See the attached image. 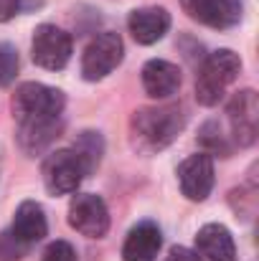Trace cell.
I'll list each match as a JSON object with an SVG mask.
<instances>
[{
  "instance_id": "ac0fdd59",
  "label": "cell",
  "mask_w": 259,
  "mask_h": 261,
  "mask_svg": "<svg viewBox=\"0 0 259 261\" xmlns=\"http://www.w3.org/2000/svg\"><path fill=\"white\" fill-rule=\"evenodd\" d=\"M20 71V56L13 43L0 41V89L10 87Z\"/></svg>"
},
{
  "instance_id": "7a4b0ae2",
  "label": "cell",
  "mask_w": 259,
  "mask_h": 261,
  "mask_svg": "<svg viewBox=\"0 0 259 261\" xmlns=\"http://www.w3.org/2000/svg\"><path fill=\"white\" fill-rule=\"evenodd\" d=\"M185 109L180 104L143 107L130 117V142L137 152L153 155L171 145L185 127Z\"/></svg>"
},
{
  "instance_id": "e0dca14e",
  "label": "cell",
  "mask_w": 259,
  "mask_h": 261,
  "mask_svg": "<svg viewBox=\"0 0 259 261\" xmlns=\"http://www.w3.org/2000/svg\"><path fill=\"white\" fill-rule=\"evenodd\" d=\"M198 142L203 147L206 155H219V158H229L234 152V145H229L226 135L221 132V124L219 122H206L198 132Z\"/></svg>"
},
{
  "instance_id": "7c38bea8",
  "label": "cell",
  "mask_w": 259,
  "mask_h": 261,
  "mask_svg": "<svg viewBox=\"0 0 259 261\" xmlns=\"http://www.w3.org/2000/svg\"><path fill=\"white\" fill-rule=\"evenodd\" d=\"M196 254L206 261H237V244L226 226L206 223L196 233Z\"/></svg>"
},
{
  "instance_id": "8fae6325",
  "label": "cell",
  "mask_w": 259,
  "mask_h": 261,
  "mask_svg": "<svg viewBox=\"0 0 259 261\" xmlns=\"http://www.w3.org/2000/svg\"><path fill=\"white\" fill-rule=\"evenodd\" d=\"M127 28H130L132 38L140 46H153L171 31V13L166 8H160V5L137 8V10L130 13Z\"/></svg>"
},
{
  "instance_id": "8992f818",
  "label": "cell",
  "mask_w": 259,
  "mask_h": 261,
  "mask_svg": "<svg viewBox=\"0 0 259 261\" xmlns=\"http://www.w3.org/2000/svg\"><path fill=\"white\" fill-rule=\"evenodd\" d=\"M122 59H125V43H122L120 33H114V31L97 33L84 48L82 76L86 82H102L122 64Z\"/></svg>"
},
{
  "instance_id": "9c48e42d",
  "label": "cell",
  "mask_w": 259,
  "mask_h": 261,
  "mask_svg": "<svg viewBox=\"0 0 259 261\" xmlns=\"http://www.w3.org/2000/svg\"><path fill=\"white\" fill-rule=\"evenodd\" d=\"M178 182H180V193L188 200H206L214 190L216 173H214V158L206 155L203 150L196 155H188L180 165H178Z\"/></svg>"
},
{
  "instance_id": "277c9868",
  "label": "cell",
  "mask_w": 259,
  "mask_h": 261,
  "mask_svg": "<svg viewBox=\"0 0 259 261\" xmlns=\"http://www.w3.org/2000/svg\"><path fill=\"white\" fill-rule=\"evenodd\" d=\"M41 173H43V185L51 195H69V193H77V188L84 182L89 170L82 163V158L69 147V150L49 152Z\"/></svg>"
},
{
  "instance_id": "44dd1931",
  "label": "cell",
  "mask_w": 259,
  "mask_h": 261,
  "mask_svg": "<svg viewBox=\"0 0 259 261\" xmlns=\"http://www.w3.org/2000/svg\"><path fill=\"white\" fill-rule=\"evenodd\" d=\"M166 261H203V259L196 251L185 249V246H173L171 251H168V259Z\"/></svg>"
},
{
  "instance_id": "6da1fadb",
  "label": "cell",
  "mask_w": 259,
  "mask_h": 261,
  "mask_svg": "<svg viewBox=\"0 0 259 261\" xmlns=\"http://www.w3.org/2000/svg\"><path fill=\"white\" fill-rule=\"evenodd\" d=\"M64 91L49 84L26 82L15 89L10 109L18 122V145L26 155H41L54 145L64 129Z\"/></svg>"
},
{
  "instance_id": "3957f363",
  "label": "cell",
  "mask_w": 259,
  "mask_h": 261,
  "mask_svg": "<svg viewBox=\"0 0 259 261\" xmlns=\"http://www.w3.org/2000/svg\"><path fill=\"white\" fill-rule=\"evenodd\" d=\"M242 71V59L231 48H219L203 59L196 74V99L203 107H216L229 84L239 76Z\"/></svg>"
},
{
  "instance_id": "30bf717a",
  "label": "cell",
  "mask_w": 259,
  "mask_h": 261,
  "mask_svg": "<svg viewBox=\"0 0 259 261\" xmlns=\"http://www.w3.org/2000/svg\"><path fill=\"white\" fill-rule=\"evenodd\" d=\"M180 8L191 20L216 31L234 28L244 15L242 0H180Z\"/></svg>"
},
{
  "instance_id": "5b68a950",
  "label": "cell",
  "mask_w": 259,
  "mask_h": 261,
  "mask_svg": "<svg viewBox=\"0 0 259 261\" xmlns=\"http://www.w3.org/2000/svg\"><path fill=\"white\" fill-rule=\"evenodd\" d=\"M74 54V41L72 36L54 25V23H41L33 31V41H31V56L33 61L46 69V71H61Z\"/></svg>"
},
{
  "instance_id": "ffe728a7",
  "label": "cell",
  "mask_w": 259,
  "mask_h": 261,
  "mask_svg": "<svg viewBox=\"0 0 259 261\" xmlns=\"http://www.w3.org/2000/svg\"><path fill=\"white\" fill-rule=\"evenodd\" d=\"M41 261H79V256H77V251L69 241H54V244L46 246Z\"/></svg>"
},
{
  "instance_id": "5bb4252c",
  "label": "cell",
  "mask_w": 259,
  "mask_h": 261,
  "mask_svg": "<svg viewBox=\"0 0 259 261\" xmlns=\"http://www.w3.org/2000/svg\"><path fill=\"white\" fill-rule=\"evenodd\" d=\"M10 233L18 241H23L26 246L38 244L49 233V221H46V213H43L41 203L23 200L15 208V216H13V223H10Z\"/></svg>"
},
{
  "instance_id": "7402d4cb",
  "label": "cell",
  "mask_w": 259,
  "mask_h": 261,
  "mask_svg": "<svg viewBox=\"0 0 259 261\" xmlns=\"http://www.w3.org/2000/svg\"><path fill=\"white\" fill-rule=\"evenodd\" d=\"M20 10V0H0V23H8Z\"/></svg>"
},
{
  "instance_id": "2e32d148",
  "label": "cell",
  "mask_w": 259,
  "mask_h": 261,
  "mask_svg": "<svg viewBox=\"0 0 259 261\" xmlns=\"http://www.w3.org/2000/svg\"><path fill=\"white\" fill-rule=\"evenodd\" d=\"M72 150L82 158V163L86 165V170H89V175H91L97 168H99V163H102V155H104V140H102L99 132L84 129V132L74 140V147H72Z\"/></svg>"
},
{
  "instance_id": "52a82bcc",
  "label": "cell",
  "mask_w": 259,
  "mask_h": 261,
  "mask_svg": "<svg viewBox=\"0 0 259 261\" xmlns=\"http://www.w3.org/2000/svg\"><path fill=\"white\" fill-rule=\"evenodd\" d=\"M226 117L231 124L234 145L252 147L259 135V99L254 89H242L231 96L226 107Z\"/></svg>"
},
{
  "instance_id": "9a60e30c",
  "label": "cell",
  "mask_w": 259,
  "mask_h": 261,
  "mask_svg": "<svg viewBox=\"0 0 259 261\" xmlns=\"http://www.w3.org/2000/svg\"><path fill=\"white\" fill-rule=\"evenodd\" d=\"M180 69L166 59H150L143 66V87L153 99H168L180 89Z\"/></svg>"
},
{
  "instance_id": "ba28073f",
  "label": "cell",
  "mask_w": 259,
  "mask_h": 261,
  "mask_svg": "<svg viewBox=\"0 0 259 261\" xmlns=\"http://www.w3.org/2000/svg\"><path fill=\"white\" fill-rule=\"evenodd\" d=\"M69 226L86 239H104L109 231L107 203L94 193H79L69 203Z\"/></svg>"
},
{
  "instance_id": "4fadbf2b",
  "label": "cell",
  "mask_w": 259,
  "mask_h": 261,
  "mask_svg": "<svg viewBox=\"0 0 259 261\" xmlns=\"http://www.w3.org/2000/svg\"><path fill=\"white\" fill-rule=\"evenodd\" d=\"M163 246V233L158 223L153 221H140L137 226L130 228L125 246H122V259L125 261H155Z\"/></svg>"
},
{
  "instance_id": "d6986e66",
  "label": "cell",
  "mask_w": 259,
  "mask_h": 261,
  "mask_svg": "<svg viewBox=\"0 0 259 261\" xmlns=\"http://www.w3.org/2000/svg\"><path fill=\"white\" fill-rule=\"evenodd\" d=\"M28 246L23 241H18L10 231L0 233V261H20L26 256Z\"/></svg>"
}]
</instances>
